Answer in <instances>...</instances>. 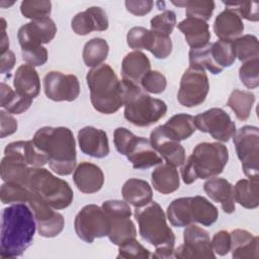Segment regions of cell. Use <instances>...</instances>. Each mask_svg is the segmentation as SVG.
I'll use <instances>...</instances> for the list:
<instances>
[{
    "label": "cell",
    "instance_id": "cell-47",
    "mask_svg": "<svg viewBox=\"0 0 259 259\" xmlns=\"http://www.w3.org/2000/svg\"><path fill=\"white\" fill-rule=\"evenodd\" d=\"M227 8L234 10L241 18H245L249 21H258L259 3L255 1H235V2H223Z\"/></svg>",
    "mask_w": 259,
    "mask_h": 259
},
{
    "label": "cell",
    "instance_id": "cell-33",
    "mask_svg": "<svg viewBox=\"0 0 259 259\" xmlns=\"http://www.w3.org/2000/svg\"><path fill=\"white\" fill-rule=\"evenodd\" d=\"M30 167L20 159L5 155L1 160V178L4 182H13L27 187Z\"/></svg>",
    "mask_w": 259,
    "mask_h": 259
},
{
    "label": "cell",
    "instance_id": "cell-11",
    "mask_svg": "<svg viewBox=\"0 0 259 259\" xmlns=\"http://www.w3.org/2000/svg\"><path fill=\"white\" fill-rule=\"evenodd\" d=\"M74 228L77 236L90 244L96 238L108 236L109 221L102 207L96 204H87L77 213Z\"/></svg>",
    "mask_w": 259,
    "mask_h": 259
},
{
    "label": "cell",
    "instance_id": "cell-45",
    "mask_svg": "<svg viewBox=\"0 0 259 259\" xmlns=\"http://www.w3.org/2000/svg\"><path fill=\"white\" fill-rule=\"evenodd\" d=\"M241 82L249 89L259 86V58L246 61L239 69Z\"/></svg>",
    "mask_w": 259,
    "mask_h": 259
},
{
    "label": "cell",
    "instance_id": "cell-42",
    "mask_svg": "<svg viewBox=\"0 0 259 259\" xmlns=\"http://www.w3.org/2000/svg\"><path fill=\"white\" fill-rule=\"evenodd\" d=\"M211 54L214 62L223 69L231 67L236 60L233 40L219 39L211 42Z\"/></svg>",
    "mask_w": 259,
    "mask_h": 259
},
{
    "label": "cell",
    "instance_id": "cell-6",
    "mask_svg": "<svg viewBox=\"0 0 259 259\" xmlns=\"http://www.w3.org/2000/svg\"><path fill=\"white\" fill-rule=\"evenodd\" d=\"M135 218L141 237L156 248L174 249L175 235L167 225L166 214L161 205L151 201L142 207H136Z\"/></svg>",
    "mask_w": 259,
    "mask_h": 259
},
{
    "label": "cell",
    "instance_id": "cell-14",
    "mask_svg": "<svg viewBox=\"0 0 259 259\" xmlns=\"http://www.w3.org/2000/svg\"><path fill=\"white\" fill-rule=\"evenodd\" d=\"M194 124L202 133L209 134L214 140L228 142L236 133V124L222 108L213 107L194 117Z\"/></svg>",
    "mask_w": 259,
    "mask_h": 259
},
{
    "label": "cell",
    "instance_id": "cell-40",
    "mask_svg": "<svg viewBox=\"0 0 259 259\" xmlns=\"http://www.w3.org/2000/svg\"><path fill=\"white\" fill-rule=\"evenodd\" d=\"M176 6L186 8V16L191 18L207 21L214 10V2L206 0H190V1H172Z\"/></svg>",
    "mask_w": 259,
    "mask_h": 259
},
{
    "label": "cell",
    "instance_id": "cell-12",
    "mask_svg": "<svg viewBox=\"0 0 259 259\" xmlns=\"http://www.w3.org/2000/svg\"><path fill=\"white\" fill-rule=\"evenodd\" d=\"M208 90L209 83L205 72L189 67L181 77L177 100L185 107H194L205 100Z\"/></svg>",
    "mask_w": 259,
    "mask_h": 259
},
{
    "label": "cell",
    "instance_id": "cell-20",
    "mask_svg": "<svg viewBox=\"0 0 259 259\" xmlns=\"http://www.w3.org/2000/svg\"><path fill=\"white\" fill-rule=\"evenodd\" d=\"M71 27L78 35H86L93 30L104 31L108 28V18L102 8L92 6L77 13L71 21Z\"/></svg>",
    "mask_w": 259,
    "mask_h": 259
},
{
    "label": "cell",
    "instance_id": "cell-3",
    "mask_svg": "<svg viewBox=\"0 0 259 259\" xmlns=\"http://www.w3.org/2000/svg\"><path fill=\"white\" fill-rule=\"evenodd\" d=\"M91 103L95 110L111 114L123 105V88L113 69L107 64L92 68L86 75Z\"/></svg>",
    "mask_w": 259,
    "mask_h": 259
},
{
    "label": "cell",
    "instance_id": "cell-46",
    "mask_svg": "<svg viewBox=\"0 0 259 259\" xmlns=\"http://www.w3.org/2000/svg\"><path fill=\"white\" fill-rule=\"evenodd\" d=\"M176 25V14L171 10H165L151 19V30L160 34L170 35Z\"/></svg>",
    "mask_w": 259,
    "mask_h": 259
},
{
    "label": "cell",
    "instance_id": "cell-1",
    "mask_svg": "<svg viewBox=\"0 0 259 259\" xmlns=\"http://www.w3.org/2000/svg\"><path fill=\"white\" fill-rule=\"evenodd\" d=\"M36 228L33 212L24 202L5 207L0 232L1 258L21 256L31 244Z\"/></svg>",
    "mask_w": 259,
    "mask_h": 259
},
{
    "label": "cell",
    "instance_id": "cell-25",
    "mask_svg": "<svg viewBox=\"0 0 259 259\" xmlns=\"http://www.w3.org/2000/svg\"><path fill=\"white\" fill-rule=\"evenodd\" d=\"M177 27L184 34L185 40L191 49H198L209 42L210 32L206 21L186 17L178 23Z\"/></svg>",
    "mask_w": 259,
    "mask_h": 259
},
{
    "label": "cell",
    "instance_id": "cell-4",
    "mask_svg": "<svg viewBox=\"0 0 259 259\" xmlns=\"http://www.w3.org/2000/svg\"><path fill=\"white\" fill-rule=\"evenodd\" d=\"M229 160L228 148L219 142L199 143L181 167V177L185 184L196 179H207L223 172Z\"/></svg>",
    "mask_w": 259,
    "mask_h": 259
},
{
    "label": "cell",
    "instance_id": "cell-29",
    "mask_svg": "<svg viewBox=\"0 0 259 259\" xmlns=\"http://www.w3.org/2000/svg\"><path fill=\"white\" fill-rule=\"evenodd\" d=\"M188 214L191 224L198 223L207 227L217 222L219 210L205 197L196 195L188 197Z\"/></svg>",
    "mask_w": 259,
    "mask_h": 259
},
{
    "label": "cell",
    "instance_id": "cell-22",
    "mask_svg": "<svg viewBox=\"0 0 259 259\" xmlns=\"http://www.w3.org/2000/svg\"><path fill=\"white\" fill-rule=\"evenodd\" d=\"M4 154L20 159L30 167H42L48 163L46 155L36 148L32 140L10 143L5 147Z\"/></svg>",
    "mask_w": 259,
    "mask_h": 259
},
{
    "label": "cell",
    "instance_id": "cell-38",
    "mask_svg": "<svg viewBox=\"0 0 259 259\" xmlns=\"http://www.w3.org/2000/svg\"><path fill=\"white\" fill-rule=\"evenodd\" d=\"M255 95L250 91H242L235 89L229 96L227 105L235 112V115L240 120H246L250 116Z\"/></svg>",
    "mask_w": 259,
    "mask_h": 259
},
{
    "label": "cell",
    "instance_id": "cell-50",
    "mask_svg": "<svg viewBox=\"0 0 259 259\" xmlns=\"http://www.w3.org/2000/svg\"><path fill=\"white\" fill-rule=\"evenodd\" d=\"M149 52H151L156 59H166L172 52V40L170 36L154 32L153 45Z\"/></svg>",
    "mask_w": 259,
    "mask_h": 259
},
{
    "label": "cell",
    "instance_id": "cell-48",
    "mask_svg": "<svg viewBox=\"0 0 259 259\" xmlns=\"http://www.w3.org/2000/svg\"><path fill=\"white\" fill-rule=\"evenodd\" d=\"M141 87L149 93L160 94L167 86L166 77L157 70H150L141 80Z\"/></svg>",
    "mask_w": 259,
    "mask_h": 259
},
{
    "label": "cell",
    "instance_id": "cell-21",
    "mask_svg": "<svg viewBox=\"0 0 259 259\" xmlns=\"http://www.w3.org/2000/svg\"><path fill=\"white\" fill-rule=\"evenodd\" d=\"M73 180L81 192L90 194L95 193L102 188L104 175L97 165L89 162H82L75 168Z\"/></svg>",
    "mask_w": 259,
    "mask_h": 259
},
{
    "label": "cell",
    "instance_id": "cell-52",
    "mask_svg": "<svg viewBox=\"0 0 259 259\" xmlns=\"http://www.w3.org/2000/svg\"><path fill=\"white\" fill-rule=\"evenodd\" d=\"M213 252L220 256L227 255L231 250V236L228 231L222 230L217 232L211 240Z\"/></svg>",
    "mask_w": 259,
    "mask_h": 259
},
{
    "label": "cell",
    "instance_id": "cell-31",
    "mask_svg": "<svg viewBox=\"0 0 259 259\" xmlns=\"http://www.w3.org/2000/svg\"><path fill=\"white\" fill-rule=\"evenodd\" d=\"M234 200L245 208L253 209L259 205L258 178L241 179L233 185Z\"/></svg>",
    "mask_w": 259,
    "mask_h": 259
},
{
    "label": "cell",
    "instance_id": "cell-37",
    "mask_svg": "<svg viewBox=\"0 0 259 259\" xmlns=\"http://www.w3.org/2000/svg\"><path fill=\"white\" fill-rule=\"evenodd\" d=\"M109 47L107 41L101 37H94L88 40L83 49L82 57L87 67H97L101 65L108 56Z\"/></svg>",
    "mask_w": 259,
    "mask_h": 259
},
{
    "label": "cell",
    "instance_id": "cell-27",
    "mask_svg": "<svg viewBox=\"0 0 259 259\" xmlns=\"http://www.w3.org/2000/svg\"><path fill=\"white\" fill-rule=\"evenodd\" d=\"M151 70L149 58L140 51H134L123 58L121 63L122 79L140 85L142 78Z\"/></svg>",
    "mask_w": 259,
    "mask_h": 259
},
{
    "label": "cell",
    "instance_id": "cell-34",
    "mask_svg": "<svg viewBox=\"0 0 259 259\" xmlns=\"http://www.w3.org/2000/svg\"><path fill=\"white\" fill-rule=\"evenodd\" d=\"M167 133L177 141H183L190 138L196 131L194 117L186 113H178L173 115L163 124Z\"/></svg>",
    "mask_w": 259,
    "mask_h": 259
},
{
    "label": "cell",
    "instance_id": "cell-2",
    "mask_svg": "<svg viewBox=\"0 0 259 259\" xmlns=\"http://www.w3.org/2000/svg\"><path fill=\"white\" fill-rule=\"evenodd\" d=\"M32 142L47 157L50 168L61 176L75 170L76 142L72 131L65 126H44L38 128Z\"/></svg>",
    "mask_w": 259,
    "mask_h": 259
},
{
    "label": "cell",
    "instance_id": "cell-44",
    "mask_svg": "<svg viewBox=\"0 0 259 259\" xmlns=\"http://www.w3.org/2000/svg\"><path fill=\"white\" fill-rule=\"evenodd\" d=\"M154 40V32L143 26H135L131 28L126 34V42L131 49L151 50Z\"/></svg>",
    "mask_w": 259,
    "mask_h": 259
},
{
    "label": "cell",
    "instance_id": "cell-30",
    "mask_svg": "<svg viewBox=\"0 0 259 259\" xmlns=\"http://www.w3.org/2000/svg\"><path fill=\"white\" fill-rule=\"evenodd\" d=\"M121 194L124 201L135 207H142L151 202L153 198V190L150 184L138 178L126 180L121 188Z\"/></svg>",
    "mask_w": 259,
    "mask_h": 259
},
{
    "label": "cell",
    "instance_id": "cell-49",
    "mask_svg": "<svg viewBox=\"0 0 259 259\" xmlns=\"http://www.w3.org/2000/svg\"><path fill=\"white\" fill-rule=\"evenodd\" d=\"M150 251L145 248L136 239H132L124 244L118 246L117 258L123 259H148L150 258Z\"/></svg>",
    "mask_w": 259,
    "mask_h": 259
},
{
    "label": "cell",
    "instance_id": "cell-19",
    "mask_svg": "<svg viewBox=\"0 0 259 259\" xmlns=\"http://www.w3.org/2000/svg\"><path fill=\"white\" fill-rule=\"evenodd\" d=\"M80 150L93 158H104L109 154L108 138L103 130L85 126L78 132Z\"/></svg>",
    "mask_w": 259,
    "mask_h": 259
},
{
    "label": "cell",
    "instance_id": "cell-18",
    "mask_svg": "<svg viewBox=\"0 0 259 259\" xmlns=\"http://www.w3.org/2000/svg\"><path fill=\"white\" fill-rule=\"evenodd\" d=\"M153 148L161 155L167 164L177 167L185 162V150L173 137H171L163 125L155 127L150 135Z\"/></svg>",
    "mask_w": 259,
    "mask_h": 259
},
{
    "label": "cell",
    "instance_id": "cell-10",
    "mask_svg": "<svg viewBox=\"0 0 259 259\" xmlns=\"http://www.w3.org/2000/svg\"><path fill=\"white\" fill-rule=\"evenodd\" d=\"M233 142L244 174L248 178H258L259 128L254 125H244L236 131Z\"/></svg>",
    "mask_w": 259,
    "mask_h": 259
},
{
    "label": "cell",
    "instance_id": "cell-39",
    "mask_svg": "<svg viewBox=\"0 0 259 259\" xmlns=\"http://www.w3.org/2000/svg\"><path fill=\"white\" fill-rule=\"evenodd\" d=\"M236 58L241 62H246L255 58H259L258 38L253 34H245L233 40Z\"/></svg>",
    "mask_w": 259,
    "mask_h": 259
},
{
    "label": "cell",
    "instance_id": "cell-8",
    "mask_svg": "<svg viewBox=\"0 0 259 259\" xmlns=\"http://www.w3.org/2000/svg\"><path fill=\"white\" fill-rule=\"evenodd\" d=\"M116 151L124 155L135 169H147L162 163V157L153 148L150 140L138 137L125 127H117L113 133Z\"/></svg>",
    "mask_w": 259,
    "mask_h": 259
},
{
    "label": "cell",
    "instance_id": "cell-35",
    "mask_svg": "<svg viewBox=\"0 0 259 259\" xmlns=\"http://www.w3.org/2000/svg\"><path fill=\"white\" fill-rule=\"evenodd\" d=\"M32 100V98L21 95L17 91H13L10 86L4 82L1 83V107L7 112L20 114L30 107Z\"/></svg>",
    "mask_w": 259,
    "mask_h": 259
},
{
    "label": "cell",
    "instance_id": "cell-28",
    "mask_svg": "<svg viewBox=\"0 0 259 259\" xmlns=\"http://www.w3.org/2000/svg\"><path fill=\"white\" fill-rule=\"evenodd\" d=\"M13 85L15 91L29 98H34L39 94L40 81L33 66L28 64L20 65L14 75Z\"/></svg>",
    "mask_w": 259,
    "mask_h": 259
},
{
    "label": "cell",
    "instance_id": "cell-43",
    "mask_svg": "<svg viewBox=\"0 0 259 259\" xmlns=\"http://www.w3.org/2000/svg\"><path fill=\"white\" fill-rule=\"evenodd\" d=\"M52 11V3L48 0H24L20 5L21 14L31 20L47 18Z\"/></svg>",
    "mask_w": 259,
    "mask_h": 259
},
{
    "label": "cell",
    "instance_id": "cell-55",
    "mask_svg": "<svg viewBox=\"0 0 259 259\" xmlns=\"http://www.w3.org/2000/svg\"><path fill=\"white\" fill-rule=\"evenodd\" d=\"M0 61H1V73L5 74V73H9L12 68L15 65V55L13 52L11 51H6L3 54H0Z\"/></svg>",
    "mask_w": 259,
    "mask_h": 259
},
{
    "label": "cell",
    "instance_id": "cell-51",
    "mask_svg": "<svg viewBox=\"0 0 259 259\" xmlns=\"http://www.w3.org/2000/svg\"><path fill=\"white\" fill-rule=\"evenodd\" d=\"M22 59L26 64L33 67L42 66L48 61V51L45 47H31L21 49Z\"/></svg>",
    "mask_w": 259,
    "mask_h": 259
},
{
    "label": "cell",
    "instance_id": "cell-5",
    "mask_svg": "<svg viewBox=\"0 0 259 259\" xmlns=\"http://www.w3.org/2000/svg\"><path fill=\"white\" fill-rule=\"evenodd\" d=\"M123 88L124 117L136 126H149L156 123L167 112L166 103L151 97L139 84L121 79Z\"/></svg>",
    "mask_w": 259,
    "mask_h": 259
},
{
    "label": "cell",
    "instance_id": "cell-7",
    "mask_svg": "<svg viewBox=\"0 0 259 259\" xmlns=\"http://www.w3.org/2000/svg\"><path fill=\"white\" fill-rule=\"evenodd\" d=\"M27 188L40 196L55 209L68 207L74 198L69 183L44 167H30Z\"/></svg>",
    "mask_w": 259,
    "mask_h": 259
},
{
    "label": "cell",
    "instance_id": "cell-13",
    "mask_svg": "<svg viewBox=\"0 0 259 259\" xmlns=\"http://www.w3.org/2000/svg\"><path fill=\"white\" fill-rule=\"evenodd\" d=\"M183 241L182 245L174 249L175 258H215L209 235L204 229L193 224L187 226L183 232Z\"/></svg>",
    "mask_w": 259,
    "mask_h": 259
},
{
    "label": "cell",
    "instance_id": "cell-26",
    "mask_svg": "<svg viewBox=\"0 0 259 259\" xmlns=\"http://www.w3.org/2000/svg\"><path fill=\"white\" fill-rule=\"evenodd\" d=\"M205 193L215 202H220L226 213L235 211L233 185L225 178H210L203 184Z\"/></svg>",
    "mask_w": 259,
    "mask_h": 259
},
{
    "label": "cell",
    "instance_id": "cell-41",
    "mask_svg": "<svg viewBox=\"0 0 259 259\" xmlns=\"http://www.w3.org/2000/svg\"><path fill=\"white\" fill-rule=\"evenodd\" d=\"M0 196L4 204L27 202L30 196V190L22 184L4 182L1 186Z\"/></svg>",
    "mask_w": 259,
    "mask_h": 259
},
{
    "label": "cell",
    "instance_id": "cell-56",
    "mask_svg": "<svg viewBox=\"0 0 259 259\" xmlns=\"http://www.w3.org/2000/svg\"><path fill=\"white\" fill-rule=\"evenodd\" d=\"M1 22H2V36H1V50H0V54H3L6 51H8V49H9V38H8V36L6 34V31H5L6 23H5L4 18L1 19Z\"/></svg>",
    "mask_w": 259,
    "mask_h": 259
},
{
    "label": "cell",
    "instance_id": "cell-24",
    "mask_svg": "<svg viewBox=\"0 0 259 259\" xmlns=\"http://www.w3.org/2000/svg\"><path fill=\"white\" fill-rule=\"evenodd\" d=\"M232 257L250 259L258 257V237L247 230L236 229L230 233Z\"/></svg>",
    "mask_w": 259,
    "mask_h": 259
},
{
    "label": "cell",
    "instance_id": "cell-15",
    "mask_svg": "<svg viewBox=\"0 0 259 259\" xmlns=\"http://www.w3.org/2000/svg\"><path fill=\"white\" fill-rule=\"evenodd\" d=\"M27 202L33 212L37 232L41 237L53 238L63 231L65 226L63 214L55 211L40 196L30 191V196Z\"/></svg>",
    "mask_w": 259,
    "mask_h": 259
},
{
    "label": "cell",
    "instance_id": "cell-53",
    "mask_svg": "<svg viewBox=\"0 0 259 259\" xmlns=\"http://www.w3.org/2000/svg\"><path fill=\"white\" fill-rule=\"evenodd\" d=\"M124 4L128 12L137 16H143L148 14L152 10L154 2L151 0H127Z\"/></svg>",
    "mask_w": 259,
    "mask_h": 259
},
{
    "label": "cell",
    "instance_id": "cell-32",
    "mask_svg": "<svg viewBox=\"0 0 259 259\" xmlns=\"http://www.w3.org/2000/svg\"><path fill=\"white\" fill-rule=\"evenodd\" d=\"M152 184L155 190L162 194L172 193L180 186L178 171L167 163L161 164L152 172Z\"/></svg>",
    "mask_w": 259,
    "mask_h": 259
},
{
    "label": "cell",
    "instance_id": "cell-36",
    "mask_svg": "<svg viewBox=\"0 0 259 259\" xmlns=\"http://www.w3.org/2000/svg\"><path fill=\"white\" fill-rule=\"evenodd\" d=\"M189 64L191 68L198 70H207L211 74H220L223 72L221 68L213 60L211 54V42H208L204 47L198 49H190L189 51Z\"/></svg>",
    "mask_w": 259,
    "mask_h": 259
},
{
    "label": "cell",
    "instance_id": "cell-16",
    "mask_svg": "<svg viewBox=\"0 0 259 259\" xmlns=\"http://www.w3.org/2000/svg\"><path fill=\"white\" fill-rule=\"evenodd\" d=\"M44 90L51 100L73 101L79 96L80 84L78 78L73 74L51 71L44 78Z\"/></svg>",
    "mask_w": 259,
    "mask_h": 259
},
{
    "label": "cell",
    "instance_id": "cell-23",
    "mask_svg": "<svg viewBox=\"0 0 259 259\" xmlns=\"http://www.w3.org/2000/svg\"><path fill=\"white\" fill-rule=\"evenodd\" d=\"M213 31L220 39L232 41L244 31V23L234 10L226 8L215 17Z\"/></svg>",
    "mask_w": 259,
    "mask_h": 259
},
{
    "label": "cell",
    "instance_id": "cell-54",
    "mask_svg": "<svg viewBox=\"0 0 259 259\" xmlns=\"http://www.w3.org/2000/svg\"><path fill=\"white\" fill-rule=\"evenodd\" d=\"M0 123H1V133L0 137L5 138L14 134L17 131V120L5 110L0 111Z\"/></svg>",
    "mask_w": 259,
    "mask_h": 259
},
{
    "label": "cell",
    "instance_id": "cell-17",
    "mask_svg": "<svg viewBox=\"0 0 259 259\" xmlns=\"http://www.w3.org/2000/svg\"><path fill=\"white\" fill-rule=\"evenodd\" d=\"M57 33V25L50 17L31 20L18 29L17 37L22 48L49 44Z\"/></svg>",
    "mask_w": 259,
    "mask_h": 259
},
{
    "label": "cell",
    "instance_id": "cell-9",
    "mask_svg": "<svg viewBox=\"0 0 259 259\" xmlns=\"http://www.w3.org/2000/svg\"><path fill=\"white\" fill-rule=\"evenodd\" d=\"M109 221L108 238L114 245L120 246L125 242L136 239L137 230L131 220L132 209L126 201L117 199L106 200L101 205Z\"/></svg>",
    "mask_w": 259,
    "mask_h": 259
}]
</instances>
